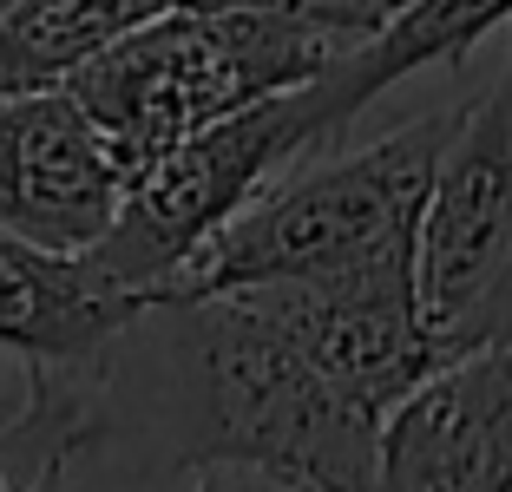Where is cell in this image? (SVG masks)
<instances>
[{
    "mask_svg": "<svg viewBox=\"0 0 512 492\" xmlns=\"http://www.w3.org/2000/svg\"><path fill=\"white\" fill-rule=\"evenodd\" d=\"M145 322L165 342L171 414L184 460H243L309 492H362L375 473L381 414H368L309 355L270 289L165 296Z\"/></svg>",
    "mask_w": 512,
    "mask_h": 492,
    "instance_id": "cell-1",
    "label": "cell"
},
{
    "mask_svg": "<svg viewBox=\"0 0 512 492\" xmlns=\"http://www.w3.org/2000/svg\"><path fill=\"white\" fill-rule=\"evenodd\" d=\"M362 20L316 14L296 0H217V7H171L145 27L99 46L73 79L86 119L112 138L125 171L151 164L165 145L230 119L243 105L289 92L335 66L362 40Z\"/></svg>",
    "mask_w": 512,
    "mask_h": 492,
    "instance_id": "cell-2",
    "label": "cell"
},
{
    "mask_svg": "<svg viewBox=\"0 0 512 492\" xmlns=\"http://www.w3.org/2000/svg\"><path fill=\"white\" fill-rule=\"evenodd\" d=\"M453 125H460V112H434V119H414L362 151L302 164V171L296 164L276 171L191 256V269L171 283V296L322 283V276H348V269H375V263H414L421 210Z\"/></svg>",
    "mask_w": 512,
    "mask_h": 492,
    "instance_id": "cell-3",
    "label": "cell"
},
{
    "mask_svg": "<svg viewBox=\"0 0 512 492\" xmlns=\"http://www.w3.org/2000/svg\"><path fill=\"white\" fill-rule=\"evenodd\" d=\"M316 145H329V138H322L316 105H309L302 86L243 105L230 119L165 145L151 164H138L132 184H125L119 217H112L106 237L92 243V256H99L106 276H119L138 296H151V302L171 296V283L191 269V256L276 171H289V164L309 158Z\"/></svg>",
    "mask_w": 512,
    "mask_h": 492,
    "instance_id": "cell-4",
    "label": "cell"
},
{
    "mask_svg": "<svg viewBox=\"0 0 512 492\" xmlns=\"http://www.w3.org/2000/svg\"><path fill=\"white\" fill-rule=\"evenodd\" d=\"M421 322L447 355L512 342V60L460 105L414 237Z\"/></svg>",
    "mask_w": 512,
    "mask_h": 492,
    "instance_id": "cell-5",
    "label": "cell"
},
{
    "mask_svg": "<svg viewBox=\"0 0 512 492\" xmlns=\"http://www.w3.org/2000/svg\"><path fill=\"white\" fill-rule=\"evenodd\" d=\"M125 158L66 86L0 99V230L92 250L125 204Z\"/></svg>",
    "mask_w": 512,
    "mask_h": 492,
    "instance_id": "cell-6",
    "label": "cell"
},
{
    "mask_svg": "<svg viewBox=\"0 0 512 492\" xmlns=\"http://www.w3.org/2000/svg\"><path fill=\"white\" fill-rule=\"evenodd\" d=\"M362 492H512V342L440 361L381 420Z\"/></svg>",
    "mask_w": 512,
    "mask_h": 492,
    "instance_id": "cell-7",
    "label": "cell"
},
{
    "mask_svg": "<svg viewBox=\"0 0 512 492\" xmlns=\"http://www.w3.org/2000/svg\"><path fill=\"white\" fill-rule=\"evenodd\" d=\"M151 296L99 269L92 250H46L0 230V348L20 368H112Z\"/></svg>",
    "mask_w": 512,
    "mask_h": 492,
    "instance_id": "cell-8",
    "label": "cell"
},
{
    "mask_svg": "<svg viewBox=\"0 0 512 492\" xmlns=\"http://www.w3.org/2000/svg\"><path fill=\"white\" fill-rule=\"evenodd\" d=\"M506 20H512V0H394L388 14H381V27H368L316 79H302L322 138H335L355 112H368L381 92L414 79L421 66L467 60L473 46L493 27H506Z\"/></svg>",
    "mask_w": 512,
    "mask_h": 492,
    "instance_id": "cell-9",
    "label": "cell"
},
{
    "mask_svg": "<svg viewBox=\"0 0 512 492\" xmlns=\"http://www.w3.org/2000/svg\"><path fill=\"white\" fill-rule=\"evenodd\" d=\"M171 7H217V0H14L0 14V99L66 86L99 46Z\"/></svg>",
    "mask_w": 512,
    "mask_h": 492,
    "instance_id": "cell-10",
    "label": "cell"
},
{
    "mask_svg": "<svg viewBox=\"0 0 512 492\" xmlns=\"http://www.w3.org/2000/svg\"><path fill=\"white\" fill-rule=\"evenodd\" d=\"M191 492H309L302 479H283L270 466H243V460H204Z\"/></svg>",
    "mask_w": 512,
    "mask_h": 492,
    "instance_id": "cell-11",
    "label": "cell"
},
{
    "mask_svg": "<svg viewBox=\"0 0 512 492\" xmlns=\"http://www.w3.org/2000/svg\"><path fill=\"white\" fill-rule=\"evenodd\" d=\"M296 7H316V14H342V20H362V27H381L394 0H296Z\"/></svg>",
    "mask_w": 512,
    "mask_h": 492,
    "instance_id": "cell-12",
    "label": "cell"
},
{
    "mask_svg": "<svg viewBox=\"0 0 512 492\" xmlns=\"http://www.w3.org/2000/svg\"><path fill=\"white\" fill-rule=\"evenodd\" d=\"M0 492H14V486H7V473H0Z\"/></svg>",
    "mask_w": 512,
    "mask_h": 492,
    "instance_id": "cell-13",
    "label": "cell"
},
{
    "mask_svg": "<svg viewBox=\"0 0 512 492\" xmlns=\"http://www.w3.org/2000/svg\"><path fill=\"white\" fill-rule=\"evenodd\" d=\"M7 7H14V0H0V14H7Z\"/></svg>",
    "mask_w": 512,
    "mask_h": 492,
    "instance_id": "cell-14",
    "label": "cell"
},
{
    "mask_svg": "<svg viewBox=\"0 0 512 492\" xmlns=\"http://www.w3.org/2000/svg\"><path fill=\"white\" fill-rule=\"evenodd\" d=\"M506 60H512V53H506Z\"/></svg>",
    "mask_w": 512,
    "mask_h": 492,
    "instance_id": "cell-15",
    "label": "cell"
}]
</instances>
